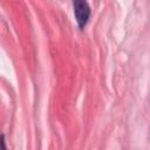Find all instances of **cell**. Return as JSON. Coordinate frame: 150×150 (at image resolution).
<instances>
[{
    "label": "cell",
    "mask_w": 150,
    "mask_h": 150,
    "mask_svg": "<svg viewBox=\"0 0 150 150\" xmlns=\"http://www.w3.org/2000/svg\"><path fill=\"white\" fill-rule=\"evenodd\" d=\"M74 15L80 29H83L90 18V7L87 0H73Z\"/></svg>",
    "instance_id": "6da1fadb"
},
{
    "label": "cell",
    "mask_w": 150,
    "mask_h": 150,
    "mask_svg": "<svg viewBox=\"0 0 150 150\" xmlns=\"http://www.w3.org/2000/svg\"><path fill=\"white\" fill-rule=\"evenodd\" d=\"M1 145H2V149L5 150L6 146H5V136L4 135H1Z\"/></svg>",
    "instance_id": "7a4b0ae2"
}]
</instances>
